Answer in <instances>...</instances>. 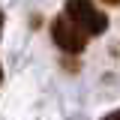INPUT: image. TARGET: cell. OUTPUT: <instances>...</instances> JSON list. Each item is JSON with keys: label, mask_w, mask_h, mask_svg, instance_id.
<instances>
[{"label": "cell", "mask_w": 120, "mask_h": 120, "mask_svg": "<svg viewBox=\"0 0 120 120\" xmlns=\"http://www.w3.org/2000/svg\"><path fill=\"white\" fill-rule=\"evenodd\" d=\"M66 18H69L84 36H99V33L108 27L105 12L93 0H66Z\"/></svg>", "instance_id": "1"}, {"label": "cell", "mask_w": 120, "mask_h": 120, "mask_svg": "<svg viewBox=\"0 0 120 120\" xmlns=\"http://www.w3.org/2000/svg\"><path fill=\"white\" fill-rule=\"evenodd\" d=\"M51 36H54V42H57L63 51H69V54L84 51V45H87V36L75 27L69 18H57V21L51 24Z\"/></svg>", "instance_id": "2"}, {"label": "cell", "mask_w": 120, "mask_h": 120, "mask_svg": "<svg viewBox=\"0 0 120 120\" xmlns=\"http://www.w3.org/2000/svg\"><path fill=\"white\" fill-rule=\"evenodd\" d=\"M105 120H120V111H114V114H108Z\"/></svg>", "instance_id": "3"}, {"label": "cell", "mask_w": 120, "mask_h": 120, "mask_svg": "<svg viewBox=\"0 0 120 120\" xmlns=\"http://www.w3.org/2000/svg\"><path fill=\"white\" fill-rule=\"evenodd\" d=\"M0 30H3V9H0Z\"/></svg>", "instance_id": "4"}, {"label": "cell", "mask_w": 120, "mask_h": 120, "mask_svg": "<svg viewBox=\"0 0 120 120\" xmlns=\"http://www.w3.org/2000/svg\"><path fill=\"white\" fill-rule=\"evenodd\" d=\"M105 3H120V0H105Z\"/></svg>", "instance_id": "5"}]
</instances>
